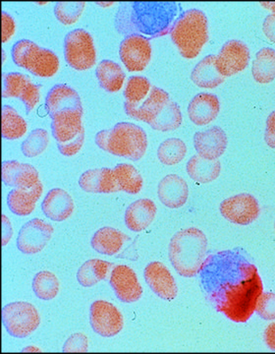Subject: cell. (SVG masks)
I'll list each match as a JSON object with an SVG mask.
<instances>
[{"label": "cell", "instance_id": "43", "mask_svg": "<svg viewBox=\"0 0 275 354\" xmlns=\"http://www.w3.org/2000/svg\"><path fill=\"white\" fill-rule=\"evenodd\" d=\"M88 339L83 333H76L69 337L63 346V353H88Z\"/></svg>", "mask_w": 275, "mask_h": 354}, {"label": "cell", "instance_id": "53", "mask_svg": "<svg viewBox=\"0 0 275 354\" xmlns=\"http://www.w3.org/2000/svg\"><path fill=\"white\" fill-rule=\"evenodd\" d=\"M274 230H275V221H274Z\"/></svg>", "mask_w": 275, "mask_h": 354}, {"label": "cell", "instance_id": "41", "mask_svg": "<svg viewBox=\"0 0 275 354\" xmlns=\"http://www.w3.org/2000/svg\"><path fill=\"white\" fill-rule=\"evenodd\" d=\"M86 2H58L55 7V15L61 24H75L86 8Z\"/></svg>", "mask_w": 275, "mask_h": 354}, {"label": "cell", "instance_id": "5", "mask_svg": "<svg viewBox=\"0 0 275 354\" xmlns=\"http://www.w3.org/2000/svg\"><path fill=\"white\" fill-rule=\"evenodd\" d=\"M171 39L186 59L199 57L209 41V22L206 14L199 9H190L177 18L171 31Z\"/></svg>", "mask_w": 275, "mask_h": 354}, {"label": "cell", "instance_id": "42", "mask_svg": "<svg viewBox=\"0 0 275 354\" xmlns=\"http://www.w3.org/2000/svg\"><path fill=\"white\" fill-rule=\"evenodd\" d=\"M256 312L263 320H275V293H263L256 305Z\"/></svg>", "mask_w": 275, "mask_h": 354}, {"label": "cell", "instance_id": "10", "mask_svg": "<svg viewBox=\"0 0 275 354\" xmlns=\"http://www.w3.org/2000/svg\"><path fill=\"white\" fill-rule=\"evenodd\" d=\"M4 99H19L24 102L27 114L31 113L41 101V87L32 83L29 77L18 72L3 74Z\"/></svg>", "mask_w": 275, "mask_h": 354}, {"label": "cell", "instance_id": "28", "mask_svg": "<svg viewBox=\"0 0 275 354\" xmlns=\"http://www.w3.org/2000/svg\"><path fill=\"white\" fill-rule=\"evenodd\" d=\"M127 241H130L128 235L116 228L106 227L100 228L93 235L91 244L97 253L106 256H115L122 250Z\"/></svg>", "mask_w": 275, "mask_h": 354}, {"label": "cell", "instance_id": "14", "mask_svg": "<svg viewBox=\"0 0 275 354\" xmlns=\"http://www.w3.org/2000/svg\"><path fill=\"white\" fill-rule=\"evenodd\" d=\"M250 58V50L247 44L232 39L225 44L216 55V68L223 77L234 76L248 67Z\"/></svg>", "mask_w": 275, "mask_h": 354}, {"label": "cell", "instance_id": "30", "mask_svg": "<svg viewBox=\"0 0 275 354\" xmlns=\"http://www.w3.org/2000/svg\"><path fill=\"white\" fill-rule=\"evenodd\" d=\"M95 75L100 87L109 93H117L123 88L126 75L120 65L111 60H102L97 64Z\"/></svg>", "mask_w": 275, "mask_h": 354}, {"label": "cell", "instance_id": "17", "mask_svg": "<svg viewBox=\"0 0 275 354\" xmlns=\"http://www.w3.org/2000/svg\"><path fill=\"white\" fill-rule=\"evenodd\" d=\"M83 111L65 109L51 116V131L57 144H66L80 134L83 127Z\"/></svg>", "mask_w": 275, "mask_h": 354}, {"label": "cell", "instance_id": "37", "mask_svg": "<svg viewBox=\"0 0 275 354\" xmlns=\"http://www.w3.org/2000/svg\"><path fill=\"white\" fill-rule=\"evenodd\" d=\"M32 288L37 297L50 301L55 299L59 293V279L53 272L41 271L32 279Z\"/></svg>", "mask_w": 275, "mask_h": 354}, {"label": "cell", "instance_id": "48", "mask_svg": "<svg viewBox=\"0 0 275 354\" xmlns=\"http://www.w3.org/2000/svg\"><path fill=\"white\" fill-rule=\"evenodd\" d=\"M263 30L265 37L275 44V17L274 15H269L265 18Z\"/></svg>", "mask_w": 275, "mask_h": 354}, {"label": "cell", "instance_id": "40", "mask_svg": "<svg viewBox=\"0 0 275 354\" xmlns=\"http://www.w3.org/2000/svg\"><path fill=\"white\" fill-rule=\"evenodd\" d=\"M50 145V135L46 129L37 128L30 133L21 146L23 155L27 158H36L44 153Z\"/></svg>", "mask_w": 275, "mask_h": 354}, {"label": "cell", "instance_id": "36", "mask_svg": "<svg viewBox=\"0 0 275 354\" xmlns=\"http://www.w3.org/2000/svg\"><path fill=\"white\" fill-rule=\"evenodd\" d=\"M28 131L24 118L10 106L2 108V137L6 140L22 138Z\"/></svg>", "mask_w": 275, "mask_h": 354}, {"label": "cell", "instance_id": "45", "mask_svg": "<svg viewBox=\"0 0 275 354\" xmlns=\"http://www.w3.org/2000/svg\"><path fill=\"white\" fill-rule=\"evenodd\" d=\"M16 32L15 20L10 14L2 12V43L6 44L13 38Z\"/></svg>", "mask_w": 275, "mask_h": 354}, {"label": "cell", "instance_id": "11", "mask_svg": "<svg viewBox=\"0 0 275 354\" xmlns=\"http://www.w3.org/2000/svg\"><path fill=\"white\" fill-rule=\"evenodd\" d=\"M150 41L139 34L128 35L120 44L119 57L129 72H142L151 59Z\"/></svg>", "mask_w": 275, "mask_h": 354}, {"label": "cell", "instance_id": "26", "mask_svg": "<svg viewBox=\"0 0 275 354\" xmlns=\"http://www.w3.org/2000/svg\"><path fill=\"white\" fill-rule=\"evenodd\" d=\"M46 109L50 116L65 111L79 109L83 111L80 95L74 88L67 85H55L51 88L46 97Z\"/></svg>", "mask_w": 275, "mask_h": 354}, {"label": "cell", "instance_id": "22", "mask_svg": "<svg viewBox=\"0 0 275 354\" xmlns=\"http://www.w3.org/2000/svg\"><path fill=\"white\" fill-rule=\"evenodd\" d=\"M81 189L93 194H111L119 192L113 169H90L84 172L79 178Z\"/></svg>", "mask_w": 275, "mask_h": 354}, {"label": "cell", "instance_id": "19", "mask_svg": "<svg viewBox=\"0 0 275 354\" xmlns=\"http://www.w3.org/2000/svg\"><path fill=\"white\" fill-rule=\"evenodd\" d=\"M160 201L169 209H179L188 201L189 187L183 177L169 174L163 177L158 186Z\"/></svg>", "mask_w": 275, "mask_h": 354}, {"label": "cell", "instance_id": "33", "mask_svg": "<svg viewBox=\"0 0 275 354\" xmlns=\"http://www.w3.org/2000/svg\"><path fill=\"white\" fill-rule=\"evenodd\" d=\"M252 74L256 83L269 84L275 79V50L263 48L256 55Z\"/></svg>", "mask_w": 275, "mask_h": 354}, {"label": "cell", "instance_id": "13", "mask_svg": "<svg viewBox=\"0 0 275 354\" xmlns=\"http://www.w3.org/2000/svg\"><path fill=\"white\" fill-rule=\"evenodd\" d=\"M55 232V227L39 218L28 221L21 228L17 239V247L26 255L41 252Z\"/></svg>", "mask_w": 275, "mask_h": 354}, {"label": "cell", "instance_id": "47", "mask_svg": "<svg viewBox=\"0 0 275 354\" xmlns=\"http://www.w3.org/2000/svg\"><path fill=\"white\" fill-rule=\"evenodd\" d=\"M13 227L6 215H2V245L6 246L13 236Z\"/></svg>", "mask_w": 275, "mask_h": 354}, {"label": "cell", "instance_id": "24", "mask_svg": "<svg viewBox=\"0 0 275 354\" xmlns=\"http://www.w3.org/2000/svg\"><path fill=\"white\" fill-rule=\"evenodd\" d=\"M158 208L151 199H139L126 209V227L134 232H142L150 227L157 216Z\"/></svg>", "mask_w": 275, "mask_h": 354}, {"label": "cell", "instance_id": "1", "mask_svg": "<svg viewBox=\"0 0 275 354\" xmlns=\"http://www.w3.org/2000/svg\"><path fill=\"white\" fill-rule=\"evenodd\" d=\"M200 286L214 308L235 323H246L263 293L255 265L239 250L209 256L200 272Z\"/></svg>", "mask_w": 275, "mask_h": 354}, {"label": "cell", "instance_id": "20", "mask_svg": "<svg viewBox=\"0 0 275 354\" xmlns=\"http://www.w3.org/2000/svg\"><path fill=\"white\" fill-rule=\"evenodd\" d=\"M2 180L7 186L22 189H31L41 181L36 167L29 164H21L17 160L3 162Z\"/></svg>", "mask_w": 275, "mask_h": 354}, {"label": "cell", "instance_id": "50", "mask_svg": "<svg viewBox=\"0 0 275 354\" xmlns=\"http://www.w3.org/2000/svg\"><path fill=\"white\" fill-rule=\"evenodd\" d=\"M260 6L265 7V8L269 9V10L272 11V15L275 17V2H262Z\"/></svg>", "mask_w": 275, "mask_h": 354}, {"label": "cell", "instance_id": "52", "mask_svg": "<svg viewBox=\"0 0 275 354\" xmlns=\"http://www.w3.org/2000/svg\"><path fill=\"white\" fill-rule=\"evenodd\" d=\"M2 51H3V53H3V62H6V51H4V50Z\"/></svg>", "mask_w": 275, "mask_h": 354}, {"label": "cell", "instance_id": "9", "mask_svg": "<svg viewBox=\"0 0 275 354\" xmlns=\"http://www.w3.org/2000/svg\"><path fill=\"white\" fill-rule=\"evenodd\" d=\"M90 323L95 334L102 337H116L124 328L120 310L106 300H97L91 305Z\"/></svg>", "mask_w": 275, "mask_h": 354}, {"label": "cell", "instance_id": "3", "mask_svg": "<svg viewBox=\"0 0 275 354\" xmlns=\"http://www.w3.org/2000/svg\"><path fill=\"white\" fill-rule=\"evenodd\" d=\"M181 10L177 2L135 1L130 6V20L135 32L157 38L171 31Z\"/></svg>", "mask_w": 275, "mask_h": 354}, {"label": "cell", "instance_id": "15", "mask_svg": "<svg viewBox=\"0 0 275 354\" xmlns=\"http://www.w3.org/2000/svg\"><path fill=\"white\" fill-rule=\"evenodd\" d=\"M109 283L116 297L123 304H135L143 295V288L138 279L136 272L128 266H114Z\"/></svg>", "mask_w": 275, "mask_h": 354}, {"label": "cell", "instance_id": "4", "mask_svg": "<svg viewBox=\"0 0 275 354\" xmlns=\"http://www.w3.org/2000/svg\"><path fill=\"white\" fill-rule=\"evenodd\" d=\"M95 144L106 152L138 162L148 149V136L139 125L118 122L111 129L102 130L95 135Z\"/></svg>", "mask_w": 275, "mask_h": 354}, {"label": "cell", "instance_id": "6", "mask_svg": "<svg viewBox=\"0 0 275 354\" xmlns=\"http://www.w3.org/2000/svg\"><path fill=\"white\" fill-rule=\"evenodd\" d=\"M14 64L32 75L50 78L59 70V58L53 51L43 48L30 39H20L12 48Z\"/></svg>", "mask_w": 275, "mask_h": 354}, {"label": "cell", "instance_id": "35", "mask_svg": "<svg viewBox=\"0 0 275 354\" xmlns=\"http://www.w3.org/2000/svg\"><path fill=\"white\" fill-rule=\"evenodd\" d=\"M153 87L146 77H130L124 90V109L135 108L141 104L144 100L148 99Z\"/></svg>", "mask_w": 275, "mask_h": 354}, {"label": "cell", "instance_id": "18", "mask_svg": "<svg viewBox=\"0 0 275 354\" xmlns=\"http://www.w3.org/2000/svg\"><path fill=\"white\" fill-rule=\"evenodd\" d=\"M228 145L226 133L220 127H214L194 135L195 150L207 160H218L225 153Z\"/></svg>", "mask_w": 275, "mask_h": 354}, {"label": "cell", "instance_id": "39", "mask_svg": "<svg viewBox=\"0 0 275 354\" xmlns=\"http://www.w3.org/2000/svg\"><path fill=\"white\" fill-rule=\"evenodd\" d=\"M187 153V146L179 138H169L163 141L158 149V158L162 164L176 165L181 162Z\"/></svg>", "mask_w": 275, "mask_h": 354}, {"label": "cell", "instance_id": "38", "mask_svg": "<svg viewBox=\"0 0 275 354\" xmlns=\"http://www.w3.org/2000/svg\"><path fill=\"white\" fill-rule=\"evenodd\" d=\"M182 120H183V116H182L181 109L178 104L169 101L150 125L153 130H157V131H174L181 127Z\"/></svg>", "mask_w": 275, "mask_h": 354}, {"label": "cell", "instance_id": "34", "mask_svg": "<svg viewBox=\"0 0 275 354\" xmlns=\"http://www.w3.org/2000/svg\"><path fill=\"white\" fill-rule=\"evenodd\" d=\"M113 171L119 191L132 195L141 192L144 185L143 176L134 165L119 164L114 167Z\"/></svg>", "mask_w": 275, "mask_h": 354}, {"label": "cell", "instance_id": "7", "mask_svg": "<svg viewBox=\"0 0 275 354\" xmlns=\"http://www.w3.org/2000/svg\"><path fill=\"white\" fill-rule=\"evenodd\" d=\"M2 322L11 337L24 339L38 329L41 315L38 309L29 302H12L2 309Z\"/></svg>", "mask_w": 275, "mask_h": 354}, {"label": "cell", "instance_id": "46", "mask_svg": "<svg viewBox=\"0 0 275 354\" xmlns=\"http://www.w3.org/2000/svg\"><path fill=\"white\" fill-rule=\"evenodd\" d=\"M265 141L269 148L275 149V111L270 113L269 118H267Z\"/></svg>", "mask_w": 275, "mask_h": 354}, {"label": "cell", "instance_id": "8", "mask_svg": "<svg viewBox=\"0 0 275 354\" xmlns=\"http://www.w3.org/2000/svg\"><path fill=\"white\" fill-rule=\"evenodd\" d=\"M64 57L67 64L78 71L93 68L97 62L95 41L84 29L69 32L64 39Z\"/></svg>", "mask_w": 275, "mask_h": 354}, {"label": "cell", "instance_id": "27", "mask_svg": "<svg viewBox=\"0 0 275 354\" xmlns=\"http://www.w3.org/2000/svg\"><path fill=\"white\" fill-rule=\"evenodd\" d=\"M44 192V186L39 181L36 186L31 189H22L16 188L8 193L7 196V205L14 215L27 216L31 215L36 209L37 203L41 197Z\"/></svg>", "mask_w": 275, "mask_h": 354}, {"label": "cell", "instance_id": "2", "mask_svg": "<svg viewBox=\"0 0 275 354\" xmlns=\"http://www.w3.org/2000/svg\"><path fill=\"white\" fill-rule=\"evenodd\" d=\"M207 239L199 228L177 232L169 243V260L176 271L185 278L200 274L207 260Z\"/></svg>", "mask_w": 275, "mask_h": 354}, {"label": "cell", "instance_id": "44", "mask_svg": "<svg viewBox=\"0 0 275 354\" xmlns=\"http://www.w3.org/2000/svg\"><path fill=\"white\" fill-rule=\"evenodd\" d=\"M85 142V128L82 130L80 134L75 139L66 144H57L58 150L65 157H73L80 152Z\"/></svg>", "mask_w": 275, "mask_h": 354}, {"label": "cell", "instance_id": "25", "mask_svg": "<svg viewBox=\"0 0 275 354\" xmlns=\"http://www.w3.org/2000/svg\"><path fill=\"white\" fill-rule=\"evenodd\" d=\"M169 101V95L164 90L153 86L148 99L144 100L139 106L124 109V111L130 118L151 124Z\"/></svg>", "mask_w": 275, "mask_h": 354}, {"label": "cell", "instance_id": "32", "mask_svg": "<svg viewBox=\"0 0 275 354\" xmlns=\"http://www.w3.org/2000/svg\"><path fill=\"white\" fill-rule=\"evenodd\" d=\"M113 263L100 259H91L84 263L77 272V281L84 288H92L108 277Z\"/></svg>", "mask_w": 275, "mask_h": 354}, {"label": "cell", "instance_id": "23", "mask_svg": "<svg viewBox=\"0 0 275 354\" xmlns=\"http://www.w3.org/2000/svg\"><path fill=\"white\" fill-rule=\"evenodd\" d=\"M41 209L50 220L64 221L73 215L75 204L73 198L67 191L61 188H55L44 197Z\"/></svg>", "mask_w": 275, "mask_h": 354}, {"label": "cell", "instance_id": "51", "mask_svg": "<svg viewBox=\"0 0 275 354\" xmlns=\"http://www.w3.org/2000/svg\"><path fill=\"white\" fill-rule=\"evenodd\" d=\"M99 6H102V7H109V6H113V4H114V2H99Z\"/></svg>", "mask_w": 275, "mask_h": 354}, {"label": "cell", "instance_id": "31", "mask_svg": "<svg viewBox=\"0 0 275 354\" xmlns=\"http://www.w3.org/2000/svg\"><path fill=\"white\" fill-rule=\"evenodd\" d=\"M188 176L199 183H213L221 172V164L218 160H211L194 156L186 165Z\"/></svg>", "mask_w": 275, "mask_h": 354}, {"label": "cell", "instance_id": "49", "mask_svg": "<svg viewBox=\"0 0 275 354\" xmlns=\"http://www.w3.org/2000/svg\"><path fill=\"white\" fill-rule=\"evenodd\" d=\"M265 342L267 348L275 351V323L270 324L265 330Z\"/></svg>", "mask_w": 275, "mask_h": 354}, {"label": "cell", "instance_id": "12", "mask_svg": "<svg viewBox=\"0 0 275 354\" xmlns=\"http://www.w3.org/2000/svg\"><path fill=\"white\" fill-rule=\"evenodd\" d=\"M219 209L225 220L239 225H251L260 213L258 202L248 193L227 198L221 203Z\"/></svg>", "mask_w": 275, "mask_h": 354}, {"label": "cell", "instance_id": "29", "mask_svg": "<svg viewBox=\"0 0 275 354\" xmlns=\"http://www.w3.org/2000/svg\"><path fill=\"white\" fill-rule=\"evenodd\" d=\"M216 55H207L196 65L191 73V80L198 87L214 88L225 81V77L218 71L216 65Z\"/></svg>", "mask_w": 275, "mask_h": 354}, {"label": "cell", "instance_id": "16", "mask_svg": "<svg viewBox=\"0 0 275 354\" xmlns=\"http://www.w3.org/2000/svg\"><path fill=\"white\" fill-rule=\"evenodd\" d=\"M144 281L162 299L172 301L178 295V288L169 268L162 262H151L144 272Z\"/></svg>", "mask_w": 275, "mask_h": 354}, {"label": "cell", "instance_id": "21", "mask_svg": "<svg viewBox=\"0 0 275 354\" xmlns=\"http://www.w3.org/2000/svg\"><path fill=\"white\" fill-rule=\"evenodd\" d=\"M220 113V102L216 95L200 93L193 97L188 106V115L198 127L213 122Z\"/></svg>", "mask_w": 275, "mask_h": 354}]
</instances>
